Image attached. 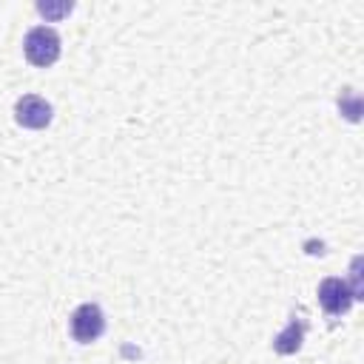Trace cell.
<instances>
[{
    "label": "cell",
    "instance_id": "obj_1",
    "mask_svg": "<svg viewBox=\"0 0 364 364\" xmlns=\"http://www.w3.org/2000/svg\"><path fill=\"white\" fill-rule=\"evenodd\" d=\"M23 51L31 65L48 68L60 60V34L51 26H34V28H28V34L23 40Z\"/></svg>",
    "mask_w": 364,
    "mask_h": 364
},
{
    "label": "cell",
    "instance_id": "obj_2",
    "mask_svg": "<svg viewBox=\"0 0 364 364\" xmlns=\"http://www.w3.org/2000/svg\"><path fill=\"white\" fill-rule=\"evenodd\" d=\"M68 327H71L74 341H80V344H91V341H97V338L102 336V330H105V316H102L100 304L85 301V304H80V307L71 313Z\"/></svg>",
    "mask_w": 364,
    "mask_h": 364
},
{
    "label": "cell",
    "instance_id": "obj_3",
    "mask_svg": "<svg viewBox=\"0 0 364 364\" xmlns=\"http://www.w3.org/2000/svg\"><path fill=\"white\" fill-rule=\"evenodd\" d=\"M51 117H54L51 102H46V100L37 97V94H26V97H20V100L14 102V119H17L20 128L40 131V128H46V125L51 122Z\"/></svg>",
    "mask_w": 364,
    "mask_h": 364
},
{
    "label": "cell",
    "instance_id": "obj_4",
    "mask_svg": "<svg viewBox=\"0 0 364 364\" xmlns=\"http://www.w3.org/2000/svg\"><path fill=\"white\" fill-rule=\"evenodd\" d=\"M353 290L344 279L338 276H327L321 284H318V304L327 316H344L350 307H353Z\"/></svg>",
    "mask_w": 364,
    "mask_h": 364
},
{
    "label": "cell",
    "instance_id": "obj_5",
    "mask_svg": "<svg viewBox=\"0 0 364 364\" xmlns=\"http://www.w3.org/2000/svg\"><path fill=\"white\" fill-rule=\"evenodd\" d=\"M304 330H307V324H304L301 318L290 316L287 327H284L282 333H276L273 350H276L279 355H293V353H299V350H301V341H304Z\"/></svg>",
    "mask_w": 364,
    "mask_h": 364
},
{
    "label": "cell",
    "instance_id": "obj_6",
    "mask_svg": "<svg viewBox=\"0 0 364 364\" xmlns=\"http://www.w3.org/2000/svg\"><path fill=\"white\" fill-rule=\"evenodd\" d=\"M71 9H74V3H60V6H54V3H40V6H37V11L46 14V17H48V14H51V17H63V14H68Z\"/></svg>",
    "mask_w": 364,
    "mask_h": 364
}]
</instances>
